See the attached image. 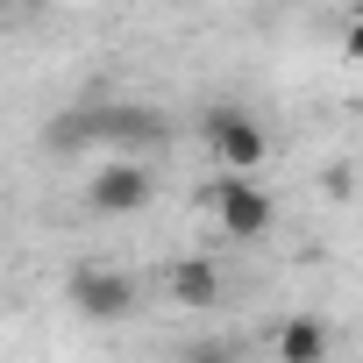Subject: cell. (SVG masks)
<instances>
[{"label":"cell","mask_w":363,"mask_h":363,"mask_svg":"<svg viewBox=\"0 0 363 363\" xmlns=\"http://www.w3.org/2000/svg\"><path fill=\"white\" fill-rule=\"evenodd\" d=\"M200 135H207V157H214L221 171H257V164L271 157L264 121H257L250 107H235V100H214V107L200 114Z\"/></svg>","instance_id":"6da1fadb"},{"label":"cell","mask_w":363,"mask_h":363,"mask_svg":"<svg viewBox=\"0 0 363 363\" xmlns=\"http://www.w3.org/2000/svg\"><path fill=\"white\" fill-rule=\"evenodd\" d=\"M150 193H157V178H150L128 150H114V157L86 178V207H93V214H107V221H114V214H143V207H150Z\"/></svg>","instance_id":"7a4b0ae2"},{"label":"cell","mask_w":363,"mask_h":363,"mask_svg":"<svg viewBox=\"0 0 363 363\" xmlns=\"http://www.w3.org/2000/svg\"><path fill=\"white\" fill-rule=\"evenodd\" d=\"M207 207H214V221H221L235 242H257V235L271 228V214H278V207H271V193L257 186L250 171H221V186L207 193Z\"/></svg>","instance_id":"3957f363"},{"label":"cell","mask_w":363,"mask_h":363,"mask_svg":"<svg viewBox=\"0 0 363 363\" xmlns=\"http://www.w3.org/2000/svg\"><path fill=\"white\" fill-rule=\"evenodd\" d=\"M65 292H72V306L86 313V320H128L135 313V285H128V271H114V264H79L72 278H65Z\"/></svg>","instance_id":"277c9868"},{"label":"cell","mask_w":363,"mask_h":363,"mask_svg":"<svg viewBox=\"0 0 363 363\" xmlns=\"http://www.w3.org/2000/svg\"><path fill=\"white\" fill-rule=\"evenodd\" d=\"M93 114H100V143L107 150H157L164 135H171V121L150 107V100H93Z\"/></svg>","instance_id":"5b68a950"},{"label":"cell","mask_w":363,"mask_h":363,"mask_svg":"<svg viewBox=\"0 0 363 363\" xmlns=\"http://www.w3.org/2000/svg\"><path fill=\"white\" fill-rule=\"evenodd\" d=\"M164 292H171V306L207 313V306H221V299H228V278H221V264H214V257H178V264H164Z\"/></svg>","instance_id":"8992f818"},{"label":"cell","mask_w":363,"mask_h":363,"mask_svg":"<svg viewBox=\"0 0 363 363\" xmlns=\"http://www.w3.org/2000/svg\"><path fill=\"white\" fill-rule=\"evenodd\" d=\"M271 349H278V363H328L335 335H328V320H320V313H292V320H278Z\"/></svg>","instance_id":"52a82bcc"},{"label":"cell","mask_w":363,"mask_h":363,"mask_svg":"<svg viewBox=\"0 0 363 363\" xmlns=\"http://www.w3.org/2000/svg\"><path fill=\"white\" fill-rule=\"evenodd\" d=\"M93 143H100V114H93V100H79L72 114H57V121H50V150H65V157H72V150H93Z\"/></svg>","instance_id":"ba28073f"},{"label":"cell","mask_w":363,"mask_h":363,"mask_svg":"<svg viewBox=\"0 0 363 363\" xmlns=\"http://www.w3.org/2000/svg\"><path fill=\"white\" fill-rule=\"evenodd\" d=\"M178 363H242V356H235L228 342H193V349L178 356Z\"/></svg>","instance_id":"9c48e42d"},{"label":"cell","mask_w":363,"mask_h":363,"mask_svg":"<svg viewBox=\"0 0 363 363\" xmlns=\"http://www.w3.org/2000/svg\"><path fill=\"white\" fill-rule=\"evenodd\" d=\"M320 193H328V200H349V193H356L349 164H328V171H320Z\"/></svg>","instance_id":"30bf717a"},{"label":"cell","mask_w":363,"mask_h":363,"mask_svg":"<svg viewBox=\"0 0 363 363\" xmlns=\"http://www.w3.org/2000/svg\"><path fill=\"white\" fill-rule=\"evenodd\" d=\"M342 57L363 65V15H349V29H342Z\"/></svg>","instance_id":"8fae6325"},{"label":"cell","mask_w":363,"mask_h":363,"mask_svg":"<svg viewBox=\"0 0 363 363\" xmlns=\"http://www.w3.org/2000/svg\"><path fill=\"white\" fill-rule=\"evenodd\" d=\"M171 8H193V0H171Z\"/></svg>","instance_id":"7c38bea8"}]
</instances>
